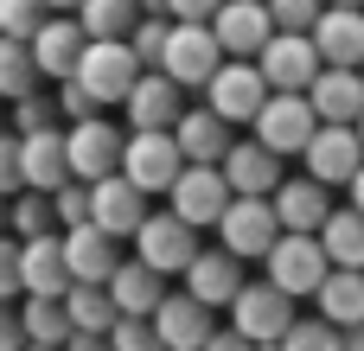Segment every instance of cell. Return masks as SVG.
Segmentation results:
<instances>
[{"label": "cell", "instance_id": "1", "mask_svg": "<svg viewBox=\"0 0 364 351\" xmlns=\"http://www.w3.org/2000/svg\"><path fill=\"white\" fill-rule=\"evenodd\" d=\"M122 147H128V134H122L109 115L64 128V153H70V179H77V185H102V179H115V173H122Z\"/></svg>", "mask_w": 364, "mask_h": 351}, {"label": "cell", "instance_id": "2", "mask_svg": "<svg viewBox=\"0 0 364 351\" xmlns=\"http://www.w3.org/2000/svg\"><path fill=\"white\" fill-rule=\"evenodd\" d=\"M218 249H230L237 262H269V249L282 243V217H275V198H230L224 224H218Z\"/></svg>", "mask_w": 364, "mask_h": 351}, {"label": "cell", "instance_id": "3", "mask_svg": "<svg viewBox=\"0 0 364 351\" xmlns=\"http://www.w3.org/2000/svg\"><path fill=\"white\" fill-rule=\"evenodd\" d=\"M134 262H147L160 281H166V275H186V269L198 262V230L179 224L173 211H147V224L134 230Z\"/></svg>", "mask_w": 364, "mask_h": 351}, {"label": "cell", "instance_id": "4", "mask_svg": "<svg viewBox=\"0 0 364 351\" xmlns=\"http://www.w3.org/2000/svg\"><path fill=\"white\" fill-rule=\"evenodd\" d=\"M326 275H333V262H326L320 237H282V243L269 249V262H262V281H269V288H282L288 301L320 294V288H326Z\"/></svg>", "mask_w": 364, "mask_h": 351}, {"label": "cell", "instance_id": "5", "mask_svg": "<svg viewBox=\"0 0 364 351\" xmlns=\"http://www.w3.org/2000/svg\"><path fill=\"white\" fill-rule=\"evenodd\" d=\"M294 320H301L294 301H288L282 288H269V281H250V288L230 301V333H243L256 351H262V345H282Z\"/></svg>", "mask_w": 364, "mask_h": 351}, {"label": "cell", "instance_id": "6", "mask_svg": "<svg viewBox=\"0 0 364 351\" xmlns=\"http://www.w3.org/2000/svg\"><path fill=\"white\" fill-rule=\"evenodd\" d=\"M218 70H224V45H218L211 26H173V32H166L160 77H173L179 90H205Z\"/></svg>", "mask_w": 364, "mask_h": 351}, {"label": "cell", "instance_id": "7", "mask_svg": "<svg viewBox=\"0 0 364 351\" xmlns=\"http://www.w3.org/2000/svg\"><path fill=\"white\" fill-rule=\"evenodd\" d=\"M256 70H262L269 96H307V90H314V77H320L326 64H320L314 38H301V32H275V38L262 45Z\"/></svg>", "mask_w": 364, "mask_h": 351}, {"label": "cell", "instance_id": "8", "mask_svg": "<svg viewBox=\"0 0 364 351\" xmlns=\"http://www.w3.org/2000/svg\"><path fill=\"white\" fill-rule=\"evenodd\" d=\"M179 173H186V153H179L173 134H128V147H122V179H128L141 198L173 192Z\"/></svg>", "mask_w": 364, "mask_h": 351}, {"label": "cell", "instance_id": "9", "mask_svg": "<svg viewBox=\"0 0 364 351\" xmlns=\"http://www.w3.org/2000/svg\"><path fill=\"white\" fill-rule=\"evenodd\" d=\"M147 70L134 64V51L128 45H90L83 51V64H77V83L90 90V102L96 109H122L128 96H134V83H141Z\"/></svg>", "mask_w": 364, "mask_h": 351}, {"label": "cell", "instance_id": "10", "mask_svg": "<svg viewBox=\"0 0 364 351\" xmlns=\"http://www.w3.org/2000/svg\"><path fill=\"white\" fill-rule=\"evenodd\" d=\"M320 134V122H314V102L307 96H269L262 102V115H256V128H250V141L256 147H269L275 160H288V153H307V141Z\"/></svg>", "mask_w": 364, "mask_h": 351}, {"label": "cell", "instance_id": "11", "mask_svg": "<svg viewBox=\"0 0 364 351\" xmlns=\"http://www.w3.org/2000/svg\"><path fill=\"white\" fill-rule=\"evenodd\" d=\"M262 102H269V83H262L256 64H224V70L205 83V109H211L218 122H230V128H256Z\"/></svg>", "mask_w": 364, "mask_h": 351}, {"label": "cell", "instance_id": "12", "mask_svg": "<svg viewBox=\"0 0 364 351\" xmlns=\"http://www.w3.org/2000/svg\"><path fill=\"white\" fill-rule=\"evenodd\" d=\"M166 198H173L166 211H173L179 224L205 230V224H224V211H230V198H237V192H230L224 166H186V173H179V185H173Z\"/></svg>", "mask_w": 364, "mask_h": 351}, {"label": "cell", "instance_id": "13", "mask_svg": "<svg viewBox=\"0 0 364 351\" xmlns=\"http://www.w3.org/2000/svg\"><path fill=\"white\" fill-rule=\"evenodd\" d=\"M122 115H128V128H134V134H173V128H179V115H186V90H179L173 77L147 70V77L134 83V96L122 102Z\"/></svg>", "mask_w": 364, "mask_h": 351}, {"label": "cell", "instance_id": "14", "mask_svg": "<svg viewBox=\"0 0 364 351\" xmlns=\"http://www.w3.org/2000/svg\"><path fill=\"white\" fill-rule=\"evenodd\" d=\"M211 32H218V45H224V58H262V45L275 38V19H269V6L262 0H224V13L211 19Z\"/></svg>", "mask_w": 364, "mask_h": 351}, {"label": "cell", "instance_id": "15", "mask_svg": "<svg viewBox=\"0 0 364 351\" xmlns=\"http://www.w3.org/2000/svg\"><path fill=\"white\" fill-rule=\"evenodd\" d=\"M314 51L326 70H364V6H326L314 26Z\"/></svg>", "mask_w": 364, "mask_h": 351}, {"label": "cell", "instance_id": "16", "mask_svg": "<svg viewBox=\"0 0 364 351\" xmlns=\"http://www.w3.org/2000/svg\"><path fill=\"white\" fill-rule=\"evenodd\" d=\"M301 160H307V179L333 192V185H352V179H358L364 147H358V134H352V128H320V134L307 141V153H301Z\"/></svg>", "mask_w": 364, "mask_h": 351}, {"label": "cell", "instance_id": "17", "mask_svg": "<svg viewBox=\"0 0 364 351\" xmlns=\"http://www.w3.org/2000/svg\"><path fill=\"white\" fill-rule=\"evenodd\" d=\"M83 51H90L83 26H77V19H58V13H51V19L38 26V38H32V64H38L45 83H70L77 64H83Z\"/></svg>", "mask_w": 364, "mask_h": 351}, {"label": "cell", "instance_id": "18", "mask_svg": "<svg viewBox=\"0 0 364 351\" xmlns=\"http://www.w3.org/2000/svg\"><path fill=\"white\" fill-rule=\"evenodd\" d=\"M90 224L109 237V243H122V237H134L141 224H147V198L115 173V179H102V185H90Z\"/></svg>", "mask_w": 364, "mask_h": 351}, {"label": "cell", "instance_id": "19", "mask_svg": "<svg viewBox=\"0 0 364 351\" xmlns=\"http://www.w3.org/2000/svg\"><path fill=\"white\" fill-rule=\"evenodd\" d=\"M250 288V275H243V262L230 256V249H198V262L186 269V294L198 301V307H230L237 294Z\"/></svg>", "mask_w": 364, "mask_h": 351}, {"label": "cell", "instance_id": "20", "mask_svg": "<svg viewBox=\"0 0 364 351\" xmlns=\"http://www.w3.org/2000/svg\"><path fill=\"white\" fill-rule=\"evenodd\" d=\"M307 102H314V122H320V128H358L364 70H320L314 90H307Z\"/></svg>", "mask_w": 364, "mask_h": 351}, {"label": "cell", "instance_id": "21", "mask_svg": "<svg viewBox=\"0 0 364 351\" xmlns=\"http://www.w3.org/2000/svg\"><path fill=\"white\" fill-rule=\"evenodd\" d=\"M19 173H26V192H45V198H58V192L70 185V153H64V128L26 134V141H19Z\"/></svg>", "mask_w": 364, "mask_h": 351}, {"label": "cell", "instance_id": "22", "mask_svg": "<svg viewBox=\"0 0 364 351\" xmlns=\"http://www.w3.org/2000/svg\"><path fill=\"white\" fill-rule=\"evenodd\" d=\"M64 269H70V288H109L122 256L96 224H77V230H64Z\"/></svg>", "mask_w": 364, "mask_h": 351}, {"label": "cell", "instance_id": "23", "mask_svg": "<svg viewBox=\"0 0 364 351\" xmlns=\"http://www.w3.org/2000/svg\"><path fill=\"white\" fill-rule=\"evenodd\" d=\"M19 288H26V301H64V294H70L64 237H38V243H19Z\"/></svg>", "mask_w": 364, "mask_h": 351}, {"label": "cell", "instance_id": "24", "mask_svg": "<svg viewBox=\"0 0 364 351\" xmlns=\"http://www.w3.org/2000/svg\"><path fill=\"white\" fill-rule=\"evenodd\" d=\"M154 333H160V351H205L218 326H211V307H198L192 294H166L154 313Z\"/></svg>", "mask_w": 364, "mask_h": 351}, {"label": "cell", "instance_id": "25", "mask_svg": "<svg viewBox=\"0 0 364 351\" xmlns=\"http://www.w3.org/2000/svg\"><path fill=\"white\" fill-rule=\"evenodd\" d=\"M173 141H179V153H186V166H224L230 160V122H218L211 109H186L179 115V128H173Z\"/></svg>", "mask_w": 364, "mask_h": 351}, {"label": "cell", "instance_id": "26", "mask_svg": "<svg viewBox=\"0 0 364 351\" xmlns=\"http://www.w3.org/2000/svg\"><path fill=\"white\" fill-rule=\"evenodd\" d=\"M224 179H230L237 198H275V192L288 185V179H282V160H275L269 147H256V141H237V147H230Z\"/></svg>", "mask_w": 364, "mask_h": 351}, {"label": "cell", "instance_id": "27", "mask_svg": "<svg viewBox=\"0 0 364 351\" xmlns=\"http://www.w3.org/2000/svg\"><path fill=\"white\" fill-rule=\"evenodd\" d=\"M275 217H282V237H320L326 217H333V198L314 179H288L275 192Z\"/></svg>", "mask_w": 364, "mask_h": 351}, {"label": "cell", "instance_id": "28", "mask_svg": "<svg viewBox=\"0 0 364 351\" xmlns=\"http://www.w3.org/2000/svg\"><path fill=\"white\" fill-rule=\"evenodd\" d=\"M109 301H115L122 320H154L160 301H166V281H160L147 262H122V269L109 275Z\"/></svg>", "mask_w": 364, "mask_h": 351}, {"label": "cell", "instance_id": "29", "mask_svg": "<svg viewBox=\"0 0 364 351\" xmlns=\"http://www.w3.org/2000/svg\"><path fill=\"white\" fill-rule=\"evenodd\" d=\"M314 301H320V320H326V326L358 333L364 326V269H333L326 288H320Z\"/></svg>", "mask_w": 364, "mask_h": 351}, {"label": "cell", "instance_id": "30", "mask_svg": "<svg viewBox=\"0 0 364 351\" xmlns=\"http://www.w3.org/2000/svg\"><path fill=\"white\" fill-rule=\"evenodd\" d=\"M77 26H83L90 45H128V32L141 26V6L134 0H83Z\"/></svg>", "mask_w": 364, "mask_h": 351}, {"label": "cell", "instance_id": "31", "mask_svg": "<svg viewBox=\"0 0 364 351\" xmlns=\"http://www.w3.org/2000/svg\"><path fill=\"white\" fill-rule=\"evenodd\" d=\"M6 237H13V243H38V237H64V230H58V205H51L45 192H19V198L6 205Z\"/></svg>", "mask_w": 364, "mask_h": 351}, {"label": "cell", "instance_id": "32", "mask_svg": "<svg viewBox=\"0 0 364 351\" xmlns=\"http://www.w3.org/2000/svg\"><path fill=\"white\" fill-rule=\"evenodd\" d=\"M64 320H70V333H90V339H109L122 313H115L109 288H70V294H64Z\"/></svg>", "mask_w": 364, "mask_h": 351}, {"label": "cell", "instance_id": "33", "mask_svg": "<svg viewBox=\"0 0 364 351\" xmlns=\"http://www.w3.org/2000/svg\"><path fill=\"white\" fill-rule=\"evenodd\" d=\"M38 90H45V77H38V64H32V45L0 38V102L13 109V102L38 96Z\"/></svg>", "mask_w": 364, "mask_h": 351}, {"label": "cell", "instance_id": "34", "mask_svg": "<svg viewBox=\"0 0 364 351\" xmlns=\"http://www.w3.org/2000/svg\"><path fill=\"white\" fill-rule=\"evenodd\" d=\"M320 249L333 269H364V217L358 211H333L326 230H320Z\"/></svg>", "mask_w": 364, "mask_h": 351}, {"label": "cell", "instance_id": "35", "mask_svg": "<svg viewBox=\"0 0 364 351\" xmlns=\"http://www.w3.org/2000/svg\"><path fill=\"white\" fill-rule=\"evenodd\" d=\"M19 326H26V345H70V320H64V301H19Z\"/></svg>", "mask_w": 364, "mask_h": 351}, {"label": "cell", "instance_id": "36", "mask_svg": "<svg viewBox=\"0 0 364 351\" xmlns=\"http://www.w3.org/2000/svg\"><path fill=\"white\" fill-rule=\"evenodd\" d=\"M45 19H51L45 0H0V38H13V45H32Z\"/></svg>", "mask_w": 364, "mask_h": 351}, {"label": "cell", "instance_id": "37", "mask_svg": "<svg viewBox=\"0 0 364 351\" xmlns=\"http://www.w3.org/2000/svg\"><path fill=\"white\" fill-rule=\"evenodd\" d=\"M262 6H269L275 32H301V38H314V26L326 13V0H262Z\"/></svg>", "mask_w": 364, "mask_h": 351}, {"label": "cell", "instance_id": "38", "mask_svg": "<svg viewBox=\"0 0 364 351\" xmlns=\"http://www.w3.org/2000/svg\"><path fill=\"white\" fill-rule=\"evenodd\" d=\"M166 32H173V19H141V26L128 32V51H134L141 70H160V58H166Z\"/></svg>", "mask_w": 364, "mask_h": 351}, {"label": "cell", "instance_id": "39", "mask_svg": "<svg viewBox=\"0 0 364 351\" xmlns=\"http://www.w3.org/2000/svg\"><path fill=\"white\" fill-rule=\"evenodd\" d=\"M282 351H346V333L326 326V320H294L288 339H282Z\"/></svg>", "mask_w": 364, "mask_h": 351}, {"label": "cell", "instance_id": "40", "mask_svg": "<svg viewBox=\"0 0 364 351\" xmlns=\"http://www.w3.org/2000/svg\"><path fill=\"white\" fill-rule=\"evenodd\" d=\"M51 115H58V96H45V90H38V96L13 102V134H19V141H26V134H45V128H58Z\"/></svg>", "mask_w": 364, "mask_h": 351}, {"label": "cell", "instance_id": "41", "mask_svg": "<svg viewBox=\"0 0 364 351\" xmlns=\"http://www.w3.org/2000/svg\"><path fill=\"white\" fill-rule=\"evenodd\" d=\"M26 192V173H19V134L0 128V205H13Z\"/></svg>", "mask_w": 364, "mask_h": 351}, {"label": "cell", "instance_id": "42", "mask_svg": "<svg viewBox=\"0 0 364 351\" xmlns=\"http://www.w3.org/2000/svg\"><path fill=\"white\" fill-rule=\"evenodd\" d=\"M109 351H160V333H154V320H115V333H109Z\"/></svg>", "mask_w": 364, "mask_h": 351}, {"label": "cell", "instance_id": "43", "mask_svg": "<svg viewBox=\"0 0 364 351\" xmlns=\"http://www.w3.org/2000/svg\"><path fill=\"white\" fill-rule=\"evenodd\" d=\"M51 96H58V115H70V128H77V122H96V115H102V109L90 102V90H83L77 77H70V83H58Z\"/></svg>", "mask_w": 364, "mask_h": 351}, {"label": "cell", "instance_id": "44", "mask_svg": "<svg viewBox=\"0 0 364 351\" xmlns=\"http://www.w3.org/2000/svg\"><path fill=\"white\" fill-rule=\"evenodd\" d=\"M51 205H58V230H77V224H90V185H77V179H70V185H64Z\"/></svg>", "mask_w": 364, "mask_h": 351}, {"label": "cell", "instance_id": "45", "mask_svg": "<svg viewBox=\"0 0 364 351\" xmlns=\"http://www.w3.org/2000/svg\"><path fill=\"white\" fill-rule=\"evenodd\" d=\"M19 294H26V288H19V243H13V237H0V301H6V307H19Z\"/></svg>", "mask_w": 364, "mask_h": 351}, {"label": "cell", "instance_id": "46", "mask_svg": "<svg viewBox=\"0 0 364 351\" xmlns=\"http://www.w3.org/2000/svg\"><path fill=\"white\" fill-rule=\"evenodd\" d=\"M224 13V0H166V19L173 26H211Z\"/></svg>", "mask_w": 364, "mask_h": 351}, {"label": "cell", "instance_id": "47", "mask_svg": "<svg viewBox=\"0 0 364 351\" xmlns=\"http://www.w3.org/2000/svg\"><path fill=\"white\" fill-rule=\"evenodd\" d=\"M0 351H26V326H19V307L0 301Z\"/></svg>", "mask_w": 364, "mask_h": 351}, {"label": "cell", "instance_id": "48", "mask_svg": "<svg viewBox=\"0 0 364 351\" xmlns=\"http://www.w3.org/2000/svg\"><path fill=\"white\" fill-rule=\"evenodd\" d=\"M205 351H256V345H250L243 333H230V326H218V333H211V345H205Z\"/></svg>", "mask_w": 364, "mask_h": 351}, {"label": "cell", "instance_id": "49", "mask_svg": "<svg viewBox=\"0 0 364 351\" xmlns=\"http://www.w3.org/2000/svg\"><path fill=\"white\" fill-rule=\"evenodd\" d=\"M64 351H109V339H90V333H70V345Z\"/></svg>", "mask_w": 364, "mask_h": 351}, {"label": "cell", "instance_id": "50", "mask_svg": "<svg viewBox=\"0 0 364 351\" xmlns=\"http://www.w3.org/2000/svg\"><path fill=\"white\" fill-rule=\"evenodd\" d=\"M77 6L83 0H45V13H58V19H77Z\"/></svg>", "mask_w": 364, "mask_h": 351}, {"label": "cell", "instance_id": "51", "mask_svg": "<svg viewBox=\"0 0 364 351\" xmlns=\"http://www.w3.org/2000/svg\"><path fill=\"white\" fill-rule=\"evenodd\" d=\"M352 211L364 217V166H358V179H352Z\"/></svg>", "mask_w": 364, "mask_h": 351}, {"label": "cell", "instance_id": "52", "mask_svg": "<svg viewBox=\"0 0 364 351\" xmlns=\"http://www.w3.org/2000/svg\"><path fill=\"white\" fill-rule=\"evenodd\" d=\"M346 351H364V326H358V333H346Z\"/></svg>", "mask_w": 364, "mask_h": 351}, {"label": "cell", "instance_id": "53", "mask_svg": "<svg viewBox=\"0 0 364 351\" xmlns=\"http://www.w3.org/2000/svg\"><path fill=\"white\" fill-rule=\"evenodd\" d=\"M326 6H364V0H326Z\"/></svg>", "mask_w": 364, "mask_h": 351}, {"label": "cell", "instance_id": "54", "mask_svg": "<svg viewBox=\"0 0 364 351\" xmlns=\"http://www.w3.org/2000/svg\"><path fill=\"white\" fill-rule=\"evenodd\" d=\"M352 134H358V147H364V115H358V128H352Z\"/></svg>", "mask_w": 364, "mask_h": 351}, {"label": "cell", "instance_id": "55", "mask_svg": "<svg viewBox=\"0 0 364 351\" xmlns=\"http://www.w3.org/2000/svg\"><path fill=\"white\" fill-rule=\"evenodd\" d=\"M0 237H6V205H0Z\"/></svg>", "mask_w": 364, "mask_h": 351}, {"label": "cell", "instance_id": "56", "mask_svg": "<svg viewBox=\"0 0 364 351\" xmlns=\"http://www.w3.org/2000/svg\"><path fill=\"white\" fill-rule=\"evenodd\" d=\"M26 351H51V345H26Z\"/></svg>", "mask_w": 364, "mask_h": 351}]
</instances>
